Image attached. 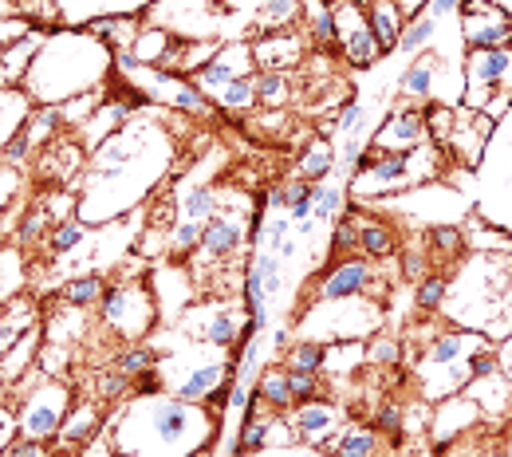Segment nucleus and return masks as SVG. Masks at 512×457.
Here are the masks:
<instances>
[{"label": "nucleus", "instance_id": "obj_1", "mask_svg": "<svg viewBox=\"0 0 512 457\" xmlns=\"http://www.w3.org/2000/svg\"><path fill=\"white\" fill-rule=\"evenodd\" d=\"M107 434L119 457H193L217 438V418L205 402L138 391L115 414Z\"/></svg>", "mask_w": 512, "mask_h": 457}, {"label": "nucleus", "instance_id": "obj_2", "mask_svg": "<svg viewBox=\"0 0 512 457\" xmlns=\"http://www.w3.org/2000/svg\"><path fill=\"white\" fill-rule=\"evenodd\" d=\"M111 71V48L91 32H48L44 48L24 75V91L40 99V107H64L83 91H95Z\"/></svg>", "mask_w": 512, "mask_h": 457}, {"label": "nucleus", "instance_id": "obj_3", "mask_svg": "<svg viewBox=\"0 0 512 457\" xmlns=\"http://www.w3.org/2000/svg\"><path fill=\"white\" fill-rule=\"evenodd\" d=\"M489 351V339L477 335V331H465V327H453L442 331L422 363H418V375H422V394L426 398H449V394H461L473 383V359Z\"/></svg>", "mask_w": 512, "mask_h": 457}, {"label": "nucleus", "instance_id": "obj_4", "mask_svg": "<svg viewBox=\"0 0 512 457\" xmlns=\"http://www.w3.org/2000/svg\"><path fill=\"white\" fill-rule=\"evenodd\" d=\"M465 107L489 115L493 123L512 107V44L473 48L465 60Z\"/></svg>", "mask_w": 512, "mask_h": 457}, {"label": "nucleus", "instance_id": "obj_5", "mask_svg": "<svg viewBox=\"0 0 512 457\" xmlns=\"http://www.w3.org/2000/svg\"><path fill=\"white\" fill-rule=\"evenodd\" d=\"M426 127H430V142L442 154L457 158L461 166H477L497 123L489 115L473 111V107H446V103H438V107H426Z\"/></svg>", "mask_w": 512, "mask_h": 457}, {"label": "nucleus", "instance_id": "obj_6", "mask_svg": "<svg viewBox=\"0 0 512 457\" xmlns=\"http://www.w3.org/2000/svg\"><path fill=\"white\" fill-rule=\"evenodd\" d=\"M99 316L119 339L142 343L150 335V327L158 320V296L150 292L146 280H123V284H107L103 300H99Z\"/></svg>", "mask_w": 512, "mask_h": 457}, {"label": "nucleus", "instance_id": "obj_7", "mask_svg": "<svg viewBox=\"0 0 512 457\" xmlns=\"http://www.w3.org/2000/svg\"><path fill=\"white\" fill-rule=\"evenodd\" d=\"M71 402H75V391L67 383L44 379L36 391H28L24 402H20V414H16L20 418V434L36 438V442H56Z\"/></svg>", "mask_w": 512, "mask_h": 457}, {"label": "nucleus", "instance_id": "obj_8", "mask_svg": "<svg viewBox=\"0 0 512 457\" xmlns=\"http://www.w3.org/2000/svg\"><path fill=\"white\" fill-rule=\"evenodd\" d=\"M331 20H335V44L351 67H371L383 56V48L371 32L367 8L359 0H331Z\"/></svg>", "mask_w": 512, "mask_h": 457}, {"label": "nucleus", "instance_id": "obj_9", "mask_svg": "<svg viewBox=\"0 0 512 457\" xmlns=\"http://www.w3.org/2000/svg\"><path fill=\"white\" fill-rule=\"evenodd\" d=\"M461 36L473 48H509L512 44V16L493 0H461Z\"/></svg>", "mask_w": 512, "mask_h": 457}, {"label": "nucleus", "instance_id": "obj_10", "mask_svg": "<svg viewBox=\"0 0 512 457\" xmlns=\"http://www.w3.org/2000/svg\"><path fill=\"white\" fill-rule=\"evenodd\" d=\"M426 142H430L426 111H418V107H398V111H390L383 119V127L371 138L367 150H375V154H410V150H418V146H426Z\"/></svg>", "mask_w": 512, "mask_h": 457}, {"label": "nucleus", "instance_id": "obj_11", "mask_svg": "<svg viewBox=\"0 0 512 457\" xmlns=\"http://www.w3.org/2000/svg\"><path fill=\"white\" fill-rule=\"evenodd\" d=\"M245 75H256L253 64V40H229V48L217 52L213 64H205L201 71H193V87L205 95H221L229 83L245 79Z\"/></svg>", "mask_w": 512, "mask_h": 457}, {"label": "nucleus", "instance_id": "obj_12", "mask_svg": "<svg viewBox=\"0 0 512 457\" xmlns=\"http://www.w3.org/2000/svg\"><path fill=\"white\" fill-rule=\"evenodd\" d=\"M241 245H245V221L217 213V217L205 225L201 245L193 249V272H197V268H221V264H229L241 253Z\"/></svg>", "mask_w": 512, "mask_h": 457}, {"label": "nucleus", "instance_id": "obj_13", "mask_svg": "<svg viewBox=\"0 0 512 457\" xmlns=\"http://www.w3.org/2000/svg\"><path fill=\"white\" fill-rule=\"evenodd\" d=\"M371 276H375V268L371 261H359V257H343V261L335 264L327 276L320 280V288H316V300L327 304V300H355V296H367V288H371Z\"/></svg>", "mask_w": 512, "mask_h": 457}, {"label": "nucleus", "instance_id": "obj_14", "mask_svg": "<svg viewBox=\"0 0 512 457\" xmlns=\"http://www.w3.org/2000/svg\"><path fill=\"white\" fill-rule=\"evenodd\" d=\"M99 418H103V402H99V398H75L71 410H67L64 426H60V434H56V446H60V450H79V446H87V442L103 430Z\"/></svg>", "mask_w": 512, "mask_h": 457}, {"label": "nucleus", "instance_id": "obj_15", "mask_svg": "<svg viewBox=\"0 0 512 457\" xmlns=\"http://www.w3.org/2000/svg\"><path fill=\"white\" fill-rule=\"evenodd\" d=\"M83 166V142H71V138H56L40 150L36 158V178L52 182V186H71V174H79Z\"/></svg>", "mask_w": 512, "mask_h": 457}, {"label": "nucleus", "instance_id": "obj_16", "mask_svg": "<svg viewBox=\"0 0 512 457\" xmlns=\"http://www.w3.org/2000/svg\"><path fill=\"white\" fill-rule=\"evenodd\" d=\"M300 60H304V40L296 32H268L253 40L256 71H292Z\"/></svg>", "mask_w": 512, "mask_h": 457}, {"label": "nucleus", "instance_id": "obj_17", "mask_svg": "<svg viewBox=\"0 0 512 457\" xmlns=\"http://www.w3.org/2000/svg\"><path fill=\"white\" fill-rule=\"evenodd\" d=\"M288 422H292V430H296L300 442L320 446L323 438L339 426V406H335V402H320V398H308V402L296 406V414H292Z\"/></svg>", "mask_w": 512, "mask_h": 457}, {"label": "nucleus", "instance_id": "obj_18", "mask_svg": "<svg viewBox=\"0 0 512 457\" xmlns=\"http://www.w3.org/2000/svg\"><path fill=\"white\" fill-rule=\"evenodd\" d=\"M56 4H60V16L67 24L83 28V24L99 20V16H138L158 0H56Z\"/></svg>", "mask_w": 512, "mask_h": 457}, {"label": "nucleus", "instance_id": "obj_19", "mask_svg": "<svg viewBox=\"0 0 512 457\" xmlns=\"http://www.w3.org/2000/svg\"><path fill=\"white\" fill-rule=\"evenodd\" d=\"M233 367H225V363H201V367H193L186 379H178L174 383V391L178 398H186V402H209L217 391H225L229 383H233Z\"/></svg>", "mask_w": 512, "mask_h": 457}, {"label": "nucleus", "instance_id": "obj_20", "mask_svg": "<svg viewBox=\"0 0 512 457\" xmlns=\"http://www.w3.org/2000/svg\"><path fill=\"white\" fill-rule=\"evenodd\" d=\"M465 394L481 406V414H485L489 422H501L512 406V383L501 375V371H493V375H477V379L465 387Z\"/></svg>", "mask_w": 512, "mask_h": 457}, {"label": "nucleus", "instance_id": "obj_21", "mask_svg": "<svg viewBox=\"0 0 512 457\" xmlns=\"http://www.w3.org/2000/svg\"><path fill=\"white\" fill-rule=\"evenodd\" d=\"M201 339L209 347H217V351H233L237 343L249 339V324L237 312H229V308H209L205 324H201Z\"/></svg>", "mask_w": 512, "mask_h": 457}, {"label": "nucleus", "instance_id": "obj_22", "mask_svg": "<svg viewBox=\"0 0 512 457\" xmlns=\"http://www.w3.org/2000/svg\"><path fill=\"white\" fill-rule=\"evenodd\" d=\"M367 20H371V32L379 40L383 52H394L398 40H402V4L398 0H367Z\"/></svg>", "mask_w": 512, "mask_h": 457}, {"label": "nucleus", "instance_id": "obj_23", "mask_svg": "<svg viewBox=\"0 0 512 457\" xmlns=\"http://www.w3.org/2000/svg\"><path fill=\"white\" fill-rule=\"evenodd\" d=\"M83 32H91L107 48H119V56H123V52L134 48V40H138V16H99V20L83 24Z\"/></svg>", "mask_w": 512, "mask_h": 457}, {"label": "nucleus", "instance_id": "obj_24", "mask_svg": "<svg viewBox=\"0 0 512 457\" xmlns=\"http://www.w3.org/2000/svg\"><path fill=\"white\" fill-rule=\"evenodd\" d=\"M32 327H36V304H32V300H8V308L0 312V359H4L8 347H16Z\"/></svg>", "mask_w": 512, "mask_h": 457}, {"label": "nucleus", "instance_id": "obj_25", "mask_svg": "<svg viewBox=\"0 0 512 457\" xmlns=\"http://www.w3.org/2000/svg\"><path fill=\"white\" fill-rule=\"evenodd\" d=\"M339 166V158H335V150H331V142L327 138H312V146L300 154V162H296V178L300 182H308V186H316V182H327V174Z\"/></svg>", "mask_w": 512, "mask_h": 457}, {"label": "nucleus", "instance_id": "obj_26", "mask_svg": "<svg viewBox=\"0 0 512 457\" xmlns=\"http://www.w3.org/2000/svg\"><path fill=\"white\" fill-rule=\"evenodd\" d=\"M359 249L367 253V257H375V261H390L394 257V229L379 221V217H363L359 213Z\"/></svg>", "mask_w": 512, "mask_h": 457}, {"label": "nucleus", "instance_id": "obj_27", "mask_svg": "<svg viewBox=\"0 0 512 457\" xmlns=\"http://www.w3.org/2000/svg\"><path fill=\"white\" fill-rule=\"evenodd\" d=\"M36 343H40V331L32 327L16 347H8V355L0 359V379H4V383H20L28 371H36V355H32Z\"/></svg>", "mask_w": 512, "mask_h": 457}, {"label": "nucleus", "instance_id": "obj_28", "mask_svg": "<svg viewBox=\"0 0 512 457\" xmlns=\"http://www.w3.org/2000/svg\"><path fill=\"white\" fill-rule=\"evenodd\" d=\"M107 292V280L99 272H83V276H71L60 288V300L64 308H87V304H99Z\"/></svg>", "mask_w": 512, "mask_h": 457}, {"label": "nucleus", "instance_id": "obj_29", "mask_svg": "<svg viewBox=\"0 0 512 457\" xmlns=\"http://www.w3.org/2000/svg\"><path fill=\"white\" fill-rule=\"evenodd\" d=\"M300 4L304 0H260L256 8V28L268 36V32H288L296 20H300Z\"/></svg>", "mask_w": 512, "mask_h": 457}, {"label": "nucleus", "instance_id": "obj_30", "mask_svg": "<svg viewBox=\"0 0 512 457\" xmlns=\"http://www.w3.org/2000/svg\"><path fill=\"white\" fill-rule=\"evenodd\" d=\"M256 387H260L256 398H260L268 410H288V406L296 402V394H292V387H288V371H284V367H268V371L260 375Z\"/></svg>", "mask_w": 512, "mask_h": 457}, {"label": "nucleus", "instance_id": "obj_31", "mask_svg": "<svg viewBox=\"0 0 512 457\" xmlns=\"http://www.w3.org/2000/svg\"><path fill=\"white\" fill-rule=\"evenodd\" d=\"M375 450H379L375 430L371 426H359V422L343 426V434L335 442V457H375Z\"/></svg>", "mask_w": 512, "mask_h": 457}, {"label": "nucleus", "instance_id": "obj_32", "mask_svg": "<svg viewBox=\"0 0 512 457\" xmlns=\"http://www.w3.org/2000/svg\"><path fill=\"white\" fill-rule=\"evenodd\" d=\"M434 75H438V60L422 56L406 67L402 75V95H418V99H434Z\"/></svg>", "mask_w": 512, "mask_h": 457}, {"label": "nucleus", "instance_id": "obj_33", "mask_svg": "<svg viewBox=\"0 0 512 457\" xmlns=\"http://www.w3.org/2000/svg\"><path fill=\"white\" fill-rule=\"evenodd\" d=\"M292 95L288 71H256V103L264 107H284Z\"/></svg>", "mask_w": 512, "mask_h": 457}, {"label": "nucleus", "instance_id": "obj_34", "mask_svg": "<svg viewBox=\"0 0 512 457\" xmlns=\"http://www.w3.org/2000/svg\"><path fill=\"white\" fill-rule=\"evenodd\" d=\"M217 107H221L225 115H245V111H253L256 107V75H245V79L229 83V87L217 95Z\"/></svg>", "mask_w": 512, "mask_h": 457}, {"label": "nucleus", "instance_id": "obj_35", "mask_svg": "<svg viewBox=\"0 0 512 457\" xmlns=\"http://www.w3.org/2000/svg\"><path fill=\"white\" fill-rule=\"evenodd\" d=\"M217 217V190L213 186H193L186 201H182V221H197L209 225Z\"/></svg>", "mask_w": 512, "mask_h": 457}, {"label": "nucleus", "instance_id": "obj_36", "mask_svg": "<svg viewBox=\"0 0 512 457\" xmlns=\"http://www.w3.org/2000/svg\"><path fill=\"white\" fill-rule=\"evenodd\" d=\"M83 241H87L83 221H79V217H64V221L52 229V237H48V253H52V257H64L71 249H79Z\"/></svg>", "mask_w": 512, "mask_h": 457}, {"label": "nucleus", "instance_id": "obj_37", "mask_svg": "<svg viewBox=\"0 0 512 457\" xmlns=\"http://www.w3.org/2000/svg\"><path fill=\"white\" fill-rule=\"evenodd\" d=\"M323 359H327V347L316 343V339H304V343H296L292 347V355H288V371H308V375H320L323 371Z\"/></svg>", "mask_w": 512, "mask_h": 457}, {"label": "nucleus", "instance_id": "obj_38", "mask_svg": "<svg viewBox=\"0 0 512 457\" xmlns=\"http://www.w3.org/2000/svg\"><path fill=\"white\" fill-rule=\"evenodd\" d=\"M359 249V213H347L335 221V237H331V253L335 257H355Z\"/></svg>", "mask_w": 512, "mask_h": 457}, {"label": "nucleus", "instance_id": "obj_39", "mask_svg": "<svg viewBox=\"0 0 512 457\" xmlns=\"http://www.w3.org/2000/svg\"><path fill=\"white\" fill-rule=\"evenodd\" d=\"M158 367V355L150 351V347H142V343H127L123 347V355H119V371L123 375H146V371H154Z\"/></svg>", "mask_w": 512, "mask_h": 457}, {"label": "nucleus", "instance_id": "obj_40", "mask_svg": "<svg viewBox=\"0 0 512 457\" xmlns=\"http://www.w3.org/2000/svg\"><path fill=\"white\" fill-rule=\"evenodd\" d=\"M434 28H438V20H434V16H414V24H406V28H402L398 52H418V48H426V44H430V36H434Z\"/></svg>", "mask_w": 512, "mask_h": 457}, {"label": "nucleus", "instance_id": "obj_41", "mask_svg": "<svg viewBox=\"0 0 512 457\" xmlns=\"http://www.w3.org/2000/svg\"><path fill=\"white\" fill-rule=\"evenodd\" d=\"M48 225H52V213H48L44 205H36V209H28V217L20 221L16 241H20V245H36V241L48 237Z\"/></svg>", "mask_w": 512, "mask_h": 457}, {"label": "nucleus", "instance_id": "obj_42", "mask_svg": "<svg viewBox=\"0 0 512 457\" xmlns=\"http://www.w3.org/2000/svg\"><path fill=\"white\" fill-rule=\"evenodd\" d=\"M446 292H449L446 276H426V280L418 284V292H414V304H418L422 312H434V308L446 304Z\"/></svg>", "mask_w": 512, "mask_h": 457}, {"label": "nucleus", "instance_id": "obj_43", "mask_svg": "<svg viewBox=\"0 0 512 457\" xmlns=\"http://www.w3.org/2000/svg\"><path fill=\"white\" fill-rule=\"evenodd\" d=\"M339 205H343V194H339L335 186H327V182H316V186H312V217H316V221L335 217Z\"/></svg>", "mask_w": 512, "mask_h": 457}, {"label": "nucleus", "instance_id": "obj_44", "mask_svg": "<svg viewBox=\"0 0 512 457\" xmlns=\"http://www.w3.org/2000/svg\"><path fill=\"white\" fill-rule=\"evenodd\" d=\"M127 383H130V375H123V371H115V375H99L91 398H99V402L107 406V402H115V398H123V394L130 391Z\"/></svg>", "mask_w": 512, "mask_h": 457}, {"label": "nucleus", "instance_id": "obj_45", "mask_svg": "<svg viewBox=\"0 0 512 457\" xmlns=\"http://www.w3.org/2000/svg\"><path fill=\"white\" fill-rule=\"evenodd\" d=\"M398 359H402L398 339H375V343L367 347V363H375V367H394Z\"/></svg>", "mask_w": 512, "mask_h": 457}, {"label": "nucleus", "instance_id": "obj_46", "mask_svg": "<svg viewBox=\"0 0 512 457\" xmlns=\"http://www.w3.org/2000/svg\"><path fill=\"white\" fill-rule=\"evenodd\" d=\"M16 194H20V166L0 162V213L16 201Z\"/></svg>", "mask_w": 512, "mask_h": 457}, {"label": "nucleus", "instance_id": "obj_47", "mask_svg": "<svg viewBox=\"0 0 512 457\" xmlns=\"http://www.w3.org/2000/svg\"><path fill=\"white\" fill-rule=\"evenodd\" d=\"M288 371V367H284ZM288 387L296 394V402H308L320 391V375H308V371H288Z\"/></svg>", "mask_w": 512, "mask_h": 457}, {"label": "nucleus", "instance_id": "obj_48", "mask_svg": "<svg viewBox=\"0 0 512 457\" xmlns=\"http://www.w3.org/2000/svg\"><path fill=\"white\" fill-rule=\"evenodd\" d=\"M28 32H32V24H28L24 16H16V12H12V16H0V52H4L12 40L28 36Z\"/></svg>", "mask_w": 512, "mask_h": 457}, {"label": "nucleus", "instance_id": "obj_49", "mask_svg": "<svg viewBox=\"0 0 512 457\" xmlns=\"http://www.w3.org/2000/svg\"><path fill=\"white\" fill-rule=\"evenodd\" d=\"M363 119H367V111H363V103H347V107H343V115H339V134H347V138H355V134L363 131Z\"/></svg>", "mask_w": 512, "mask_h": 457}, {"label": "nucleus", "instance_id": "obj_50", "mask_svg": "<svg viewBox=\"0 0 512 457\" xmlns=\"http://www.w3.org/2000/svg\"><path fill=\"white\" fill-rule=\"evenodd\" d=\"M16 430H20V418L8 406H0V457H8V446L16 442Z\"/></svg>", "mask_w": 512, "mask_h": 457}, {"label": "nucleus", "instance_id": "obj_51", "mask_svg": "<svg viewBox=\"0 0 512 457\" xmlns=\"http://www.w3.org/2000/svg\"><path fill=\"white\" fill-rule=\"evenodd\" d=\"M8 457H52L48 454V442H36V438H16L12 446H8Z\"/></svg>", "mask_w": 512, "mask_h": 457}, {"label": "nucleus", "instance_id": "obj_52", "mask_svg": "<svg viewBox=\"0 0 512 457\" xmlns=\"http://www.w3.org/2000/svg\"><path fill=\"white\" fill-rule=\"evenodd\" d=\"M79 457H119V454H115V446H111V434H103V430H99V434L83 446V454Z\"/></svg>", "mask_w": 512, "mask_h": 457}, {"label": "nucleus", "instance_id": "obj_53", "mask_svg": "<svg viewBox=\"0 0 512 457\" xmlns=\"http://www.w3.org/2000/svg\"><path fill=\"white\" fill-rule=\"evenodd\" d=\"M434 241H438L442 253H453V257L461 253V233L457 229H434Z\"/></svg>", "mask_w": 512, "mask_h": 457}, {"label": "nucleus", "instance_id": "obj_54", "mask_svg": "<svg viewBox=\"0 0 512 457\" xmlns=\"http://www.w3.org/2000/svg\"><path fill=\"white\" fill-rule=\"evenodd\" d=\"M497 363H501V375L512 383V335L501 339V347H497Z\"/></svg>", "mask_w": 512, "mask_h": 457}, {"label": "nucleus", "instance_id": "obj_55", "mask_svg": "<svg viewBox=\"0 0 512 457\" xmlns=\"http://www.w3.org/2000/svg\"><path fill=\"white\" fill-rule=\"evenodd\" d=\"M398 426H402V414H398V406H383V410H379V430H390V434H398Z\"/></svg>", "mask_w": 512, "mask_h": 457}, {"label": "nucleus", "instance_id": "obj_56", "mask_svg": "<svg viewBox=\"0 0 512 457\" xmlns=\"http://www.w3.org/2000/svg\"><path fill=\"white\" fill-rule=\"evenodd\" d=\"M509 457H512V434H509Z\"/></svg>", "mask_w": 512, "mask_h": 457}]
</instances>
